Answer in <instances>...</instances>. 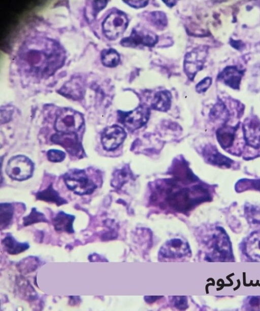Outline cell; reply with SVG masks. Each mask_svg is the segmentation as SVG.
I'll return each instance as SVG.
<instances>
[{
	"label": "cell",
	"instance_id": "f546056e",
	"mask_svg": "<svg viewBox=\"0 0 260 311\" xmlns=\"http://www.w3.org/2000/svg\"><path fill=\"white\" fill-rule=\"evenodd\" d=\"M47 156L49 161L53 162H59L64 160L66 154L59 150L51 149L48 151Z\"/></svg>",
	"mask_w": 260,
	"mask_h": 311
},
{
	"label": "cell",
	"instance_id": "30bf717a",
	"mask_svg": "<svg viewBox=\"0 0 260 311\" xmlns=\"http://www.w3.org/2000/svg\"><path fill=\"white\" fill-rule=\"evenodd\" d=\"M126 136V133L122 127L113 125L103 130L101 137V143L105 150L114 151L124 142Z\"/></svg>",
	"mask_w": 260,
	"mask_h": 311
},
{
	"label": "cell",
	"instance_id": "e0dca14e",
	"mask_svg": "<svg viewBox=\"0 0 260 311\" xmlns=\"http://www.w3.org/2000/svg\"><path fill=\"white\" fill-rule=\"evenodd\" d=\"M75 219L74 215L59 211L53 219L54 229L57 232L74 233L73 222Z\"/></svg>",
	"mask_w": 260,
	"mask_h": 311
},
{
	"label": "cell",
	"instance_id": "d590c367",
	"mask_svg": "<svg viewBox=\"0 0 260 311\" xmlns=\"http://www.w3.org/2000/svg\"><path fill=\"white\" fill-rule=\"evenodd\" d=\"M162 297V296H146L144 297V300L148 303H152L160 299Z\"/></svg>",
	"mask_w": 260,
	"mask_h": 311
},
{
	"label": "cell",
	"instance_id": "e575fe53",
	"mask_svg": "<svg viewBox=\"0 0 260 311\" xmlns=\"http://www.w3.org/2000/svg\"><path fill=\"white\" fill-rule=\"evenodd\" d=\"M230 43L232 47L238 50L244 49L245 46V44L241 40L231 39Z\"/></svg>",
	"mask_w": 260,
	"mask_h": 311
},
{
	"label": "cell",
	"instance_id": "f1b7e54d",
	"mask_svg": "<svg viewBox=\"0 0 260 311\" xmlns=\"http://www.w3.org/2000/svg\"><path fill=\"white\" fill-rule=\"evenodd\" d=\"M108 3V1H92L91 2V10L89 11V17L90 19H94L96 18L97 14L104 9Z\"/></svg>",
	"mask_w": 260,
	"mask_h": 311
},
{
	"label": "cell",
	"instance_id": "1f68e13d",
	"mask_svg": "<svg viewBox=\"0 0 260 311\" xmlns=\"http://www.w3.org/2000/svg\"><path fill=\"white\" fill-rule=\"evenodd\" d=\"M174 304L175 306L180 309H186L187 307V299L186 296H174Z\"/></svg>",
	"mask_w": 260,
	"mask_h": 311
},
{
	"label": "cell",
	"instance_id": "d4e9b609",
	"mask_svg": "<svg viewBox=\"0 0 260 311\" xmlns=\"http://www.w3.org/2000/svg\"><path fill=\"white\" fill-rule=\"evenodd\" d=\"M148 20L158 29H164L168 24V19L166 14L161 11H153L148 15Z\"/></svg>",
	"mask_w": 260,
	"mask_h": 311
},
{
	"label": "cell",
	"instance_id": "ac0fdd59",
	"mask_svg": "<svg viewBox=\"0 0 260 311\" xmlns=\"http://www.w3.org/2000/svg\"><path fill=\"white\" fill-rule=\"evenodd\" d=\"M2 244L5 251L10 255H17L27 249L30 246L28 242L17 241L11 234H7L2 240Z\"/></svg>",
	"mask_w": 260,
	"mask_h": 311
},
{
	"label": "cell",
	"instance_id": "3957f363",
	"mask_svg": "<svg viewBox=\"0 0 260 311\" xmlns=\"http://www.w3.org/2000/svg\"><path fill=\"white\" fill-rule=\"evenodd\" d=\"M63 179L67 187L80 195L90 194L97 187L84 169H70L64 174Z\"/></svg>",
	"mask_w": 260,
	"mask_h": 311
},
{
	"label": "cell",
	"instance_id": "4fadbf2b",
	"mask_svg": "<svg viewBox=\"0 0 260 311\" xmlns=\"http://www.w3.org/2000/svg\"><path fill=\"white\" fill-rule=\"evenodd\" d=\"M243 75V70L235 66H228L218 74L217 79L233 89L238 90Z\"/></svg>",
	"mask_w": 260,
	"mask_h": 311
},
{
	"label": "cell",
	"instance_id": "5b68a950",
	"mask_svg": "<svg viewBox=\"0 0 260 311\" xmlns=\"http://www.w3.org/2000/svg\"><path fill=\"white\" fill-rule=\"evenodd\" d=\"M128 24V17L124 12L118 10H113L102 22L103 33L108 39L116 40L125 32Z\"/></svg>",
	"mask_w": 260,
	"mask_h": 311
},
{
	"label": "cell",
	"instance_id": "ba28073f",
	"mask_svg": "<svg viewBox=\"0 0 260 311\" xmlns=\"http://www.w3.org/2000/svg\"><path fill=\"white\" fill-rule=\"evenodd\" d=\"M207 53V46H199L185 55L184 71L190 80H193L197 73L203 68Z\"/></svg>",
	"mask_w": 260,
	"mask_h": 311
},
{
	"label": "cell",
	"instance_id": "d6986e66",
	"mask_svg": "<svg viewBox=\"0 0 260 311\" xmlns=\"http://www.w3.org/2000/svg\"><path fill=\"white\" fill-rule=\"evenodd\" d=\"M172 95L168 90L159 91L156 92L151 102V107L155 110L166 112L171 106Z\"/></svg>",
	"mask_w": 260,
	"mask_h": 311
},
{
	"label": "cell",
	"instance_id": "5bb4252c",
	"mask_svg": "<svg viewBox=\"0 0 260 311\" xmlns=\"http://www.w3.org/2000/svg\"><path fill=\"white\" fill-rule=\"evenodd\" d=\"M84 91L82 80L76 77L65 83L58 92L68 98L78 100L83 97Z\"/></svg>",
	"mask_w": 260,
	"mask_h": 311
},
{
	"label": "cell",
	"instance_id": "7402d4cb",
	"mask_svg": "<svg viewBox=\"0 0 260 311\" xmlns=\"http://www.w3.org/2000/svg\"><path fill=\"white\" fill-rule=\"evenodd\" d=\"M209 116L211 119L214 121L225 123L229 120L230 114L224 103L219 100L211 109Z\"/></svg>",
	"mask_w": 260,
	"mask_h": 311
},
{
	"label": "cell",
	"instance_id": "603a6c76",
	"mask_svg": "<svg viewBox=\"0 0 260 311\" xmlns=\"http://www.w3.org/2000/svg\"><path fill=\"white\" fill-rule=\"evenodd\" d=\"M101 61L104 66L113 68L119 65L120 56L119 53L113 48L104 49L101 53Z\"/></svg>",
	"mask_w": 260,
	"mask_h": 311
},
{
	"label": "cell",
	"instance_id": "2e32d148",
	"mask_svg": "<svg viewBox=\"0 0 260 311\" xmlns=\"http://www.w3.org/2000/svg\"><path fill=\"white\" fill-rule=\"evenodd\" d=\"M238 128V125L232 127L223 124L217 130L216 138L223 149H226L232 147L235 141L236 132Z\"/></svg>",
	"mask_w": 260,
	"mask_h": 311
},
{
	"label": "cell",
	"instance_id": "44dd1931",
	"mask_svg": "<svg viewBox=\"0 0 260 311\" xmlns=\"http://www.w3.org/2000/svg\"><path fill=\"white\" fill-rule=\"evenodd\" d=\"M247 256L255 260L260 261V231L251 234L245 245Z\"/></svg>",
	"mask_w": 260,
	"mask_h": 311
},
{
	"label": "cell",
	"instance_id": "9c48e42d",
	"mask_svg": "<svg viewBox=\"0 0 260 311\" xmlns=\"http://www.w3.org/2000/svg\"><path fill=\"white\" fill-rule=\"evenodd\" d=\"M158 37L153 32L137 26L134 28L130 35L121 39L120 44L124 47H136L140 45L152 47L157 42Z\"/></svg>",
	"mask_w": 260,
	"mask_h": 311
},
{
	"label": "cell",
	"instance_id": "484cf974",
	"mask_svg": "<svg viewBox=\"0 0 260 311\" xmlns=\"http://www.w3.org/2000/svg\"><path fill=\"white\" fill-rule=\"evenodd\" d=\"M48 222L45 215L37 211L36 208L31 209L30 213L23 218V225L24 227L38 222Z\"/></svg>",
	"mask_w": 260,
	"mask_h": 311
},
{
	"label": "cell",
	"instance_id": "7c38bea8",
	"mask_svg": "<svg viewBox=\"0 0 260 311\" xmlns=\"http://www.w3.org/2000/svg\"><path fill=\"white\" fill-rule=\"evenodd\" d=\"M243 137L246 144L254 149L260 148V121L255 117L245 120L242 125Z\"/></svg>",
	"mask_w": 260,
	"mask_h": 311
},
{
	"label": "cell",
	"instance_id": "7a4b0ae2",
	"mask_svg": "<svg viewBox=\"0 0 260 311\" xmlns=\"http://www.w3.org/2000/svg\"><path fill=\"white\" fill-rule=\"evenodd\" d=\"M166 202L168 205L178 211H186L194 206L211 200L209 190L201 185L190 187L175 188L177 184L175 179L165 180Z\"/></svg>",
	"mask_w": 260,
	"mask_h": 311
},
{
	"label": "cell",
	"instance_id": "8fae6325",
	"mask_svg": "<svg viewBox=\"0 0 260 311\" xmlns=\"http://www.w3.org/2000/svg\"><path fill=\"white\" fill-rule=\"evenodd\" d=\"M51 140L53 143L62 146L72 156H81L84 153L76 133L57 132L51 136Z\"/></svg>",
	"mask_w": 260,
	"mask_h": 311
},
{
	"label": "cell",
	"instance_id": "9a60e30c",
	"mask_svg": "<svg viewBox=\"0 0 260 311\" xmlns=\"http://www.w3.org/2000/svg\"><path fill=\"white\" fill-rule=\"evenodd\" d=\"M202 154L207 163L215 166L230 167L233 162L230 158L221 154L215 147L211 145H207L203 148Z\"/></svg>",
	"mask_w": 260,
	"mask_h": 311
},
{
	"label": "cell",
	"instance_id": "277c9868",
	"mask_svg": "<svg viewBox=\"0 0 260 311\" xmlns=\"http://www.w3.org/2000/svg\"><path fill=\"white\" fill-rule=\"evenodd\" d=\"M84 123L83 116L80 112L71 108L63 107L57 113L54 128L57 132L76 133Z\"/></svg>",
	"mask_w": 260,
	"mask_h": 311
},
{
	"label": "cell",
	"instance_id": "52a82bcc",
	"mask_svg": "<svg viewBox=\"0 0 260 311\" xmlns=\"http://www.w3.org/2000/svg\"><path fill=\"white\" fill-rule=\"evenodd\" d=\"M34 169V165L30 159L25 156L17 155L9 159L6 172L11 179L23 181L31 177Z\"/></svg>",
	"mask_w": 260,
	"mask_h": 311
},
{
	"label": "cell",
	"instance_id": "4dcf8cb0",
	"mask_svg": "<svg viewBox=\"0 0 260 311\" xmlns=\"http://www.w3.org/2000/svg\"><path fill=\"white\" fill-rule=\"evenodd\" d=\"M212 79L210 77H206L198 82L196 86V90L199 93L206 92L212 84Z\"/></svg>",
	"mask_w": 260,
	"mask_h": 311
},
{
	"label": "cell",
	"instance_id": "d6a6232c",
	"mask_svg": "<svg viewBox=\"0 0 260 311\" xmlns=\"http://www.w3.org/2000/svg\"><path fill=\"white\" fill-rule=\"evenodd\" d=\"M123 2L129 6L135 9L145 7L149 3L148 1H123Z\"/></svg>",
	"mask_w": 260,
	"mask_h": 311
},
{
	"label": "cell",
	"instance_id": "cb8c5ba5",
	"mask_svg": "<svg viewBox=\"0 0 260 311\" xmlns=\"http://www.w3.org/2000/svg\"><path fill=\"white\" fill-rule=\"evenodd\" d=\"M14 207L12 204L5 203L0 205V226L5 230L11 224L14 215Z\"/></svg>",
	"mask_w": 260,
	"mask_h": 311
},
{
	"label": "cell",
	"instance_id": "8d00e7d4",
	"mask_svg": "<svg viewBox=\"0 0 260 311\" xmlns=\"http://www.w3.org/2000/svg\"><path fill=\"white\" fill-rule=\"evenodd\" d=\"M163 2L169 7H172L177 4V1H162Z\"/></svg>",
	"mask_w": 260,
	"mask_h": 311
},
{
	"label": "cell",
	"instance_id": "ffe728a7",
	"mask_svg": "<svg viewBox=\"0 0 260 311\" xmlns=\"http://www.w3.org/2000/svg\"><path fill=\"white\" fill-rule=\"evenodd\" d=\"M36 199L38 200L54 203L58 206L67 204V201L61 197L58 192L54 189L51 184L45 189L38 191L36 193Z\"/></svg>",
	"mask_w": 260,
	"mask_h": 311
},
{
	"label": "cell",
	"instance_id": "83f0119b",
	"mask_svg": "<svg viewBox=\"0 0 260 311\" xmlns=\"http://www.w3.org/2000/svg\"><path fill=\"white\" fill-rule=\"evenodd\" d=\"M245 214L247 219L252 224H260V207L252 205H247L245 207Z\"/></svg>",
	"mask_w": 260,
	"mask_h": 311
},
{
	"label": "cell",
	"instance_id": "836d02e7",
	"mask_svg": "<svg viewBox=\"0 0 260 311\" xmlns=\"http://www.w3.org/2000/svg\"><path fill=\"white\" fill-rule=\"evenodd\" d=\"M241 181L244 183V185H246L245 187L248 186V188L252 187L260 191V179L251 180H247L246 181L248 183V184H247L244 180ZM245 187H244V188Z\"/></svg>",
	"mask_w": 260,
	"mask_h": 311
},
{
	"label": "cell",
	"instance_id": "6da1fadb",
	"mask_svg": "<svg viewBox=\"0 0 260 311\" xmlns=\"http://www.w3.org/2000/svg\"><path fill=\"white\" fill-rule=\"evenodd\" d=\"M18 55L24 71L40 78L53 74L63 65L65 58L61 45L48 38H34L27 41Z\"/></svg>",
	"mask_w": 260,
	"mask_h": 311
},
{
	"label": "cell",
	"instance_id": "8992f818",
	"mask_svg": "<svg viewBox=\"0 0 260 311\" xmlns=\"http://www.w3.org/2000/svg\"><path fill=\"white\" fill-rule=\"evenodd\" d=\"M150 115V108L140 105L131 111L118 110L117 118L127 130L133 131L143 126L148 122Z\"/></svg>",
	"mask_w": 260,
	"mask_h": 311
},
{
	"label": "cell",
	"instance_id": "4316f807",
	"mask_svg": "<svg viewBox=\"0 0 260 311\" xmlns=\"http://www.w3.org/2000/svg\"><path fill=\"white\" fill-rule=\"evenodd\" d=\"M129 177V172L126 168L118 169L113 174L111 185L115 188H119L127 182Z\"/></svg>",
	"mask_w": 260,
	"mask_h": 311
}]
</instances>
